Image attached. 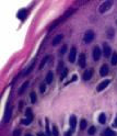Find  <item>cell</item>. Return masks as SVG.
I'll return each mask as SVG.
<instances>
[{
	"label": "cell",
	"mask_w": 117,
	"mask_h": 136,
	"mask_svg": "<svg viewBox=\"0 0 117 136\" xmlns=\"http://www.w3.org/2000/svg\"><path fill=\"white\" fill-rule=\"evenodd\" d=\"M74 12V10L73 9H69L68 11H66L65 12V13H63V15L61 18H59V19H58L57 21H55L54 23H53V24H51L50 26H49V30H53V29L55 28V26H57L58 24H59V23H61V22H63V21L66 20V19H68L69 17H70V15H71L72 13H73Z\"/></svg>",
	"instance_id": "1"
},
{
	"label": "cell",
	"mask_w": 117,
	"mask_h": 136,
	"mask_svg": "<svg viewBox=\"0 0 117 136\" xmlns=\"http://www.w3.org/2000/svg\"><path fill=\"white\" fill-rule=\"evenodd\" d=\"M112 6H113V2H112V1H105V2H103L100 6L99 11H100V13H105V12H107L109 9L112 8Z\"/></svg>",
	"instance_id": "2"
},
{
	"label": "cell",
	"mask_w": 117,
	"mask_h": 136,
	"mask_svg": "<svg viewBox=\"0 0 117 136\" xmlns=\"http://www.w3.org/2000/svg\"><path fill=\"white\" fill-rule=\"evenodd\" d=\"M94 37H95V33L92 31V30H89V31H86V33H84L83 40H84L86 43H91L92 41L94 40Z\"/></svg>",
	"instance_id": "3"
},
{
	"label": "cell",
	"mask_w": 117,
	"mask_h": 136,
	"mask_svg": "<svg viewBox=\"0 0 117 136\" xmlns=\"http://www.w3.org/2000/svg\"><path fill=\"white\" fill-rule=\"evenodd\" d=\"M78 64L80 66L81 68H84L86 65V54L82 53V54L79 55V60H78Z\"/></svg>",
	"instance_id": "4"
},
{
	"label": "cell",
	"mask_w": 117,
	"mask_h": 136,
	"mask_svg": "<svg viewBox=\"0 0 117 136\" xmlns=\"http://www.w3.org/2000/svg\"><path fill=\"white\" fill-rule=\"evenodd\" d=\"M101 55H102V52H101V48L99 46H95L93 48V59L94 60H99L101 58Z\"/></svg>",
	"instance_id": "5"
},
{
	"label": "cell",
	"mask_w": 117,
	"mask_h": 136,
	"mask_svg": "<svg viewBox=\"0 0 117 136\" xmlns=\"http://www.w3.org/2000/svg\"><path fill=\"white\" fill-rule=\"evenodd\" d=\"M109 82H111V80H108V79H106V80H104V81H102L100 83V85L97 86V88H96V91H99V92H101V91H103V90H105V88L107 87V86L109 85Z\"/></svg>",
	"instance_id": "6"
},
{
	"label": "cell",
	"mask_w": 117,
	"mask_h": 136,
	"mask_svg": "<svg viewBox=\"0 0 117 136\" xmlns=\"http://www.w3.org/2000/svg\"><path fill=\"white\" fill-rule=\"evenodd\" d=\"M103 53H104V56H105L106 58L111 57L112 49H111V47H109L108 44H106V43H104V45H103Z\"/></svg>",
	"instance_id": "7"
},
{
	"label": "cell",
	"mask_w": 117,
	"mask_h": 136,
	"mask_svg": "<svg viewBox=\"0 0 117 136\" xmlns=\"http://www.w3.org/2000/svg\"><path fill=\"white\" fill-rule=\"evenodd\" d=\"M76 56H77V48L72 47L71 49H70V54H69V62L74 63V60H76Z\"/></svg>",
	"instance_id": "8"
},
{
	"label": "cell",
	"mask_w": 117,
	"mask_h": 136,
	"mask_svg": "<svg viewBox=\"0 0 117 136\" xmlns=\"http://www.w3.org/2000/svg\"><path fill=\"white\" fill-rule=\"evenodd\" d=\"M92 75H93V69H89V70H86V71H84V74H83V76H82L83 80H86V81L90 80L92 78Z\"/></svg>",
	"instance_id": "9"
},
{
	"label": "cell",
	"mask_w": 117,
	"mask_h": 136,
	"mask_svg": "<svg viewBox=\"0 0 117 136\" xmlns=\"http://www.w3.org/2000/svg\"><path fill=\"white\" fill-rule=\"evenodd\" d=\"M109 73V68H108V66L106 65V64H104V65L101 67V69H100V75L102 77H105L106 75Z\"/></svg>",
	"instance_id": "10"
},
{
	"label": "cell",
	"mask_w": 117,
	"mask_h": 136,
	"mask_svg": "<svg viewBox=\"0 0 117 136\" xmlns=\"http://www.w3.org/2000/svg\"><path fill=\"white\" fill-rule=\"evenodd\" d=\"M63 34H58V35H56V36L53 39V42H51V44L54 46H56V45H58L61 41H63Z\"/></svg>",
	"instance_id": "11"
},
{
	"label": "cell",
	"mask_w": 117,
	"mask_h": 136,
	"mask_svg": "<svg viewBox=\"0 0 117 136\" xmlns=\"http://www.w3.org/2000/svg\"><path fill=\"white\" fill-rule=\"evenodd\" d=\"M69 123H70V127H71V131H73L77 126V117L76 115H71L70 119H69Z\"/></svg>",
	"instance_id": "12"
},
{
	"label": "cell",
	"mask_w": 117,
	"mask_h": 136,
	"mask_svg": "<svg viewBox=\"0 0 117 136\" xmlns=\"http://www.w3.org/2000/svg\"><path fill=\"white\" fill-rule=\"evenodd\" d=\"M27 17V11H26V10H24V9H23V10H20V11L18 12V18H19V19H20V20H25V18Z\"/></svg>",
	"instance_id": "13"
},
{
	"label": "cell",
	"mask_w": 117,
	"mask_h": 136,
	"mask_svg": "<svg viewBox=\"0 0 117 136\" xmlns=\"http://www.w3.org/2000/svg\"><path fill=\"white\" fill-rule=\"evenodd\" d=\"M115 35V31L113 28H108L106 30V36L108 37V39H113Z\"/></svg>",
	"instance_id": "14"
},
{
	"label": "cell",
	"mask_w": 117,
	"mask_h": 136,
	"mask_svg": "<svg viewBox=\"0 0 117 136\" xmlns=\"http://www.w3.org/2000/svg\"><path fill=\"white\" fill-rule=\"evenodd\" d=\"M10 116H11V108H9L8 110H7L6 114H4V119H3V122L7 123L10 120Z\"/></svg>",
	"instance_id": "15"
},
{
	"label": "cell",
	"mask_w": 117,
	"mask_h": 136,
	"mask_svg": "<svg viewBox=\"0 0 117 136\" xmlns=\"http://www.w3.org/2000/svg\"><path fill=\"white\" fill-rule=\"evenodd\" d=\"M53 79H54V75H53L51 71H49L48 74L46 75V82H47V83H51Z\"/></svg>",
	"instance_id": "16"
},
{
	"label": "cell",
	"mask_w": 117,
	"mask_h": 136,
	"mask_svg": "<svg viewBox=\"0 0 117 136\" xmlns=\"http://www.w3.org/2000/svg\"><path fill=\"white\" fill-rule=\"evenodd\" d=\"M103 136H115V132H113L111 128H106L103 132Z\"/></svg>",
	"instance_id": "17"
},
{
	"label": "cell",
	"mask_w": 117,
	"mask_h": 136,
	"mask_svg": "<svg viewBox=\"0 0 117 136\" xmlns=\"http://www.w3.org/2000/svg\"><path fill=\"white\" fill-rule=\"evenodd\" d=\"M29 83H30L29 81H25V82H24V83H23V85L21 86L20 90H19V93H20V94H22L23 92H24V91H25V89L27 88V87H29Z\"/></svg>",
	"instance_id": "18"
},
{
	"label": "cell",
	"mask_w": 117,
	"mask_h": 136,
	"mask_svg": "<svg viewBox=\"0 0 117 136\" xmlns=\"http://www.w3.org/2000/svg\"><path fill=\"white\" fill-rule=\"evenodd\" d=\"M99 122H100L101 124H105L106 123V115L104 113L100 114V116H99Z\"/></svg>",
	"instance_id": "19"
},
{
	"label": "cell",
	"mask_w": 117,
	"mask_h": 136,
	"mask_svg": "<svg viewBox=\"0 0 117 136\" xmlns=\"http://www.w3.org/2000/svg\"><path fill=\"white\" fill-rule=\"evenodd\" d=\"M111 62H112V65H114V66L117 65V53L116 52H114V54H113V56L111 58Z\"/></svg>",
	"instance_id": "20"
},
{
	"label": "cell",
	"mask_w": 117,
	"mask_h": 136,
	"mask_svg": "<svg viewBox=\"0 0 117 136\" xmlns=\"http://www.w3.org/2000/svg\"><path fill=\"white\" fill-rule=\"evenodd\" d=\"M25 115H26V119L31 120V121L33 120V113H32V110H31V109H26Z\"/></svg>",
	"instance_id": "21"
},
{
	"label": "cell",
	"mask_w": 117,
	"mask_h": 136,
	"mask_svg": "<svg viewBox=\"0 0 117 136\" xmlns=\"http://www.w3.org/2000/svg\"><path fill=\"white\" fill-rule=\"evenodd\" d=\"M30 98H31V102L32 103H35V102L37 101V96L35 92H31V94H30Z\"/></svg>",
	"instance_id": "22"
},
{
	"label": "cell",
	"mask_w": 117,
	"mask_h": 136,
	"mask_svg": "<svg viewBox=\"0 0 117 136\" xmlns=\"http://www.w3.org/2000/svg\"><path fill=\"white\" fill-rule=\"evenodd\" d=\"M49 56H45V58H43V60L40 62V69H43V67L46 65V63H47V60H48Z\"/></svg>",
	"instance_id": "23"
},
{
	"label": "cell",
	"mask_w": 117,
	"mask_h": 136,
	"mask_svg": "<svg viewBox=\"0 0 117 136\" xmlns=\"http://www.w3.org/2000/svg\"><path fill=\"white\" fill-rule=\"evenodd\" d=\"M86 126H88V123H86V120H81V122H80V128L81 130H86Z\"/></svg>",
	"instance_id": "24"
},
{
	"label": "cell",
	"mask_w": 117,
	"mask_h": 136,
	"mask_svg": "<svg viewBox=\"0 0 117 136\" xmlns=\"http://www.w3.org/2000/svg\"><path fill=\"white\" fill-rule=\"evenodd\" d=\"M95 132H96V128H95V126H91V127H89L88 133L90 134V135H94Z\"/></svg>",
	"instance_id": "25"
},
{
	"label": "cell",
	"mask_w": 117,
	"mask_h": 136,
	"mask_svg": "<svg viewBox=\"0 0 117 136\" xmlns=\"http://www.w3.org/2000/svg\"><path fill=\"white\" fill-rule=\"evenodd\" d=\"M67 75H68V69H67V68H65V69H63V75L60 76V80L65 79V77H67Z\"/></svg>",
	"instance_id": "26"
},
{
	"label": "cell",
	"mask_w": 117,
	"mask_h": 136,
	"mask_svg": "<svg viewBox=\"0 0 117 136\" xmlns=\"http://www.w3.org/2000/svg\"><path fill=\"white\" fill-rule=\"evenodd\" d=\"M53 135H54V136H58V135H59L58 130H57V126H56V125H53Z\"/></svg>",
	"instance_id": "27"
},
{
	"label": "cell",
	"mask_w": 117,
	"mask_h": 136,
	"mask_svg": "<svg viewBox=\"0 0 117 136\" xmlns=\"http://www.w3.org/2000/svg\"><path fill=\"white\" fill-rule=\"evenodd\" d=\"M40 91L42 92V93H44V92L46 91V85L44 83V82H43V83H40Z\"/></svg>",
	"instance_id": "28"
},
{
	"label": "cell",
	"mask_w": 117,
	"mask_h": 136,
	"mask_svg": "<svg viewBox=\"0 0 117 136\" xmlns=\"http://www.w3.org/2000/svg\"><path fill=\"white\" fill-rule=\"evenodd\" d=\"M66 51H67V45H63V47H61V49L59 51V53L63 55V54H65V53H66Z\"/></svg>",
	"instance_id": "29"
},
{
	"label": "cell",
	"mask_w": 117,
	"mask_h": 136,
	"mask_svg": "<svg viewBox=\"0 0 117 136\" xmlns=\"http://www.w3.org/2000/svg\"><path fill=\"white\" fill-rule=\"evenodd\" d=\"M32 121L31 120H29V119H25V120H23L22 121V124H25V125H29L30 123H31Z\"/></svg>",
	"instance_id": "30"
},
{
	"label": "cell",
	"mask_w": 117,
	"mask_h": 136,
	"mask_svg": "<svg viewBox=\"0 0 117 136\" xmlns=\"http://www.w3.org/2000/svg\"><path fill=\"white\" fill-rule=\"evenodd\" d=\"M63 67V62H59V66H58V68H57V70H58V73H60V69Z\"/></svg>",
	"instance_id": "31"
},
{
	"label": "cell",
	"mask_w": 117,
	"mask_h": 136,
	"mask_svg": "<svg viewBox=\"0 0 117 136\" xmlns=\"http://www.w3.org/2000/svg\"><path fill=\"white\" fill-rule=\"evenodd\" d=\"M20 133H21V131H20V130L14 131V134H13V136H20Z\"/></svg>",
	"instance_id": "32"
},
{
	"label": "cell",
	"mask_w": 117,
	"mask_h": 136,
	"mask_svg": "<svg viewBox=\"0 0 117 136\" xmlns=\"http://www.w3.org/2000/svg\"><path fill=\"white\" fill-rule=\"evenodd\" d=\"M71 134H72V131H68V132H66L65 136H71Z\"/></svg>",
	"instance_id": "33"
},
{
	"label": "cell",
	"mask_w": 117,
	"mask_h": 136,
	"mask_svg": "<svg viewBox=\"0 0 117 136\" xmlns=\"http://www.w3.org/2000/svg\"><path fill=\"white\" fill-rule=\"evenodd\" d=\"M113 126H114V127H117V115H116V119H115L114 123H113Z\"/></svg>",
	"instance_id": "34"
},
{
	"label": "cell",
	"mask_w": 117,
	"mask_h": 136,
	"mask_svg": "<svg viewBox=\"0 0 117 136\" xmlns=\"http://www.w3.org/2000/svg\"><path fill=\"white\" fill-rule=\"evenodd\" d=\"M76 80H77V76H76V75H74L73 77H72V79H71V81H76Z\"/></svg>",
	"instance_id": "35"
},
{
	"label": "cell",
	"mask_w": 117,
	"mask_h": 136,
	"mask_svg": "<svg viewBox=\"0 0 117 136\" xmlns=\"http://www.w3.org/2000/svg\"><path fill=\"white\" fill-rule=\"evenodd\" d=\"M37 136H46V135L44 133H38V134H37Z\"/></svg>",
	"instance_id": "36"
},
{
	"label": "cell",
	"mask_w": 117,
	"mask_h": 136,
	"mask_svg": "<svg viewBox=\"0 0 117 136\" xmlns=\"http://www.w3.org/2000/svg\"><path fill=\"white\" fill-rule=\"evenodd\" d=\"M25 136H33V135H32V134H26Z\"/></svg>",
	"instance_id": "37"
},
{
	"label": "cell",
	"mask_w": 117,
	"mask_h": 136,
	"mask_svg": "<svg viewBox=\"0 0 117 136\" xmlns=\"http://www.w3.org/2000/svg\"><path fill=\"white\" fill-rule=\"evenodd\" d=\"M116 24H117V20H116Z\"/></svg>",
	"instance_id": "38"
}]
</instances>
